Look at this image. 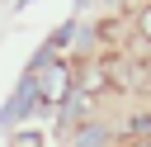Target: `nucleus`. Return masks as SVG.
I'll return each instance as SVG.
<instances>
[{"label":"nucleus","instance_id":"3","mask_svg":"<svg viewBox=\"0 0 151 147\" xmlns=\"http://www.w3.org/2000/svg\"><path fill=\"white\" fill-rule=\"evenodd\" d=\"M76 85H80L85 95H99L104 85H113V71H109L104 62H80V71H76Z\"/></svg>","mask_w":151,"mask_h":147},{"label":"nucleus","instance_id":"1","mask_svg":"<svg viewBox=\"0 0 151 147\" xmlns=\"http://www.w3.org/2000/svg\"><path fill=\"white\" fill-rule=\"evenodd\" d=\"M71 85H76V62H52V57H47V66L38 71L42 104H61V100L71 95Z\"/></svg>","mask_w":151,"mask_h":147},{"label":"nucleus","instance_id":"4","mask_svg":"<svg viewBox=\"0 0 151 147\" xmlns=\"http://www.w3.org/2000/svg\"><path fill=\"white\" fill-rule=\"evenodd\" d=\"M104 138H109L104 123H76V128H71V147H99Z\"/></svg>","mask_w":151,"mask_h":147},{"label":"nucleus","instance_id":"6","mask_svg":"<svg viewBox=\"0 0 151 147\" xmlns=\"http://www.w3.org/2000/svg\"><path fill=\"white\" fill-rule=\"evenodd\" d=\"M146 85H151V62H146Z\"/></svg>","mask_w":151,"mask_h":147},{"label":"nucleus","instance_id":"5","mask_svg":"<svg viewBox=\"0 0 151 147\" xmlns=\"http://www.w3.org/2000/svg\"><path fill=\"white\" fill-rule=\"evenodd\" d=\"M137 38H142V43H151V5L137 14Z\"/></svg>","mask_w":151,"mask_h":147},{"label":"nucleus","instance_id":"2","mask_svg":"<svg viewBox=\"0 0 151 147\" xmlns=\"http://www.w3.org/2000/svg\"><path fill=\"white\" fill-rule=\"evenodd\" d=\"M90 104H94V95H85L80 85H71V95L61 100V128L71 133L76 123H85V114H90Z\"/></svg>","mask_w":151,"mask_h":147}]
</instances>
